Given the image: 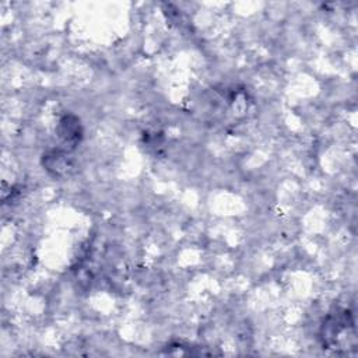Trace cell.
Instances as JSON below:
<instances>
[{
	"mask_svg": "<svg viewBox=\"0 0 358 358\" xmlns=\"http://www.w3.org/2000/svg\"><path fill=\"white\" fill-rule=\"evenodd\" d=\"M348 312H336V315H330L322 326L320 337L323 340V345L326 348H331L334 351L347 350L344 344V338L350 336V331H354V323L348 319Z\"/></svg>",
	"mask_w": 358,
	"mask_h": 358,
	"instance_id": "1",
	"label": "cell"
}]
</instances>
